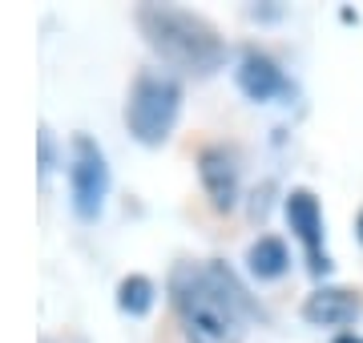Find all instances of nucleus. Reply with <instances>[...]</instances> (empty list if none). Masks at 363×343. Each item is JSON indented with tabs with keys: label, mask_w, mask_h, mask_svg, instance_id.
<instances>
[{
	"label": "nucleus",
	"mask_w": 363,
	"mask_h": 343,
	"mask_svg": "<svg viewBox=\"0 0 363 343\" xmlns=\"http://www.w3.org/2000/svg\"><path fill=\"white\" fill-rule=\"evenodd\" d=\"M169 303L186 343H242L247 335V299L222 263H178Z\"/></svg>",
	"instance_id": "obj_1"
},
{
	"label": "nucleus",
	"mask_w": 363,
	"mask_h": 343,
	"mask_svg": "<svg viewBox=\"0 0 363 343\" xmlns=\"http://www.w3.org/2000/svg\"><path fill=\"white\" fill-rule=\"evenodd\" d=\"M138 25H142L150 49L178 69L214 73L226 61V45H222L218 28L198 13H186V9H174V4H142Z\"/></svg>",
	"instance_id": "obj_2"
},
{
	"label": "nucleus",
	"mask_w": 363,
	"mask_h": 343,
	"mask_svg": "<svg viewBox=\"0 0 363 343\" xmlns=\"http://www.w3.org/2000/svg\"><path fill=\"white\" fill-rule=\"evenodd\" d=\"M182 85L162 69H142L133 77L130 101H125V125L142 145H162L178 121Z\"/></svg>",
	"instance_id": "obj_3"
},
{
	"label": "nucleus",
	"mask_w": 363,
	"mask_h": 343,
	"mask_svg": "<svg viewBox=\"0 0 363 343\" xmlns=\"http://www.w3.org/2000/svg\"><path fill=\"white\" fill-rule=\"evenodd\" d=\"M69 190H73V210L81 223H93L105 206L109 194V166H105L101 145L77 133L73 137V154H69Z\"/></svg>",
	"instance_id": "obj_4"
},
{
	"label": "nucleus",
	"mask_w": 363,
	"mask_h": 343,
	"mask_svg": "<svg viewBox=\"0 0 363 343\" xmlns=\"http://www.w3.org/2000/svg\"><path fill=\"white\" fill-rule=\"evenodd\" d=\"M286 223H291L295 238L303 242V251H307V263H311V271H315V275H323V271H327L323 210H319V202H315L311 190H291V198H286Z\"/></svg>",
	"instance_id": "obj_5"
},
{
	"label": "nucleus",
	"mask_w": 363,
	"mask_h": 343,
	"mask_svg": "<svg viewBox=\"0 0 363 343\" xmlns=\"http://www.w3.org/2000/svg\"><path fill=\"white\" fill-rule=\"evenodd\" d=\"M198 178H202V190L214 210H230L238 202V166L226 145H206L198 154Z\"/></svg>",
	"instance_id": "obj_6"
},
{
	"label": "nucleus",
	"mask_w": 363,
	"mask_h": 343,
	"mask_svg": "<svg viewBox=\"0 0 363 343\" xmlns=\"http://www.w3.org/2000/svg\"><path fill=\"white\" fill-rule=\"evenodd\" d=\"M238 89L247 93L250 101H274V97H286L291 93V81L283 77V69L274 65L267 53H255L250 49L238 61Z\"/></svg>",
	"instance_id": "obj_7"
},
{
	"label": "nucleus",
	"mask_w": 363,
	"mask_h": 343,
	"mask_svg": "<svg viewBox=\"0 0 363 343\" xmlns=\"http://www.w3.org/2000/svg\"><path fill=\"white\" fill-rule=\"evenodd\" d=\"M355 315H359V299L343 287H319L303 303V319L315 327H347Z\"/></svg>",
	"instance_id": "obj_8"
},
{
	"label": "nucleus",
	"mask_w": 363,
	"mask_h": 343,
	"mask_svg": "<svg viewBox=\"0 0 363 343\" xmlns=\"http://www.w3.org/2000/svg\"><path fill=\"white\" fill-rule=\"evenodd\" d=\"M286 263H291V254H286V242H283V238L262 235L259 242H250L247 266H250L259 279H279V275L286 271Z\"/></svg>",
	"instance_id": "obj_9"
},
{
	"label": "nucleus",
	"mask_w": 363,
	"mask_h": 343,
	"mask_svg": "<svg viewBox=\"0 0 363 343\" xmlns=\"http://www.w3.org/2000/svg\"><path fill=\"white\" fill-rule=\"evenodd\" d=\"M117 307L130 311V315H145V311L154 307V283L145 275L121 279V287H117Z\"/></svg>",
	"instance_id": "obj_10"
},
{
	"label": "nucleus",
	"mask_w": 363,
	"mask_h": 343,
	"mask_svg": "<svg viewBox=\"0 0 363 343\" xmlns=\"http://www.w3.org/2000/svg\"><path fill=\"white\" fill-rule=\"evenodd\" d=\"M49 166H52V137L49 130H40V174H49Z\"/></svg>",
	"instance_id": "obj_11"
},
{
	"label": "nucleus",
	"mask_w": 363,
	"mask_h": 343,
	"mask_svg": "<svg viewBox=\"0 0 363 343\" xmlns=\"http://www.w3.org/2000/svg\"><path fill=\"white\" fill-rule=\"evenodd\" d=\"M335 343H363V335H351V331H347V335H339Z\"/></svg>",
	"instance_id": "obj_12"
},
{
	"label": "nucleus",
	"mask_w": 363,
	"mask_h": 343,
	"mask_svg": "<svg viewBox=\"0 0 363 343\" xmlns=\"http://www.w3.org/2000/svg\"><path fill=\"white\" fill-rule=\"evenodd\" d=\"M359 238H363V210H359Z\"/></svg>",
	"instance_id": "obj_13"
}]
</instances>
